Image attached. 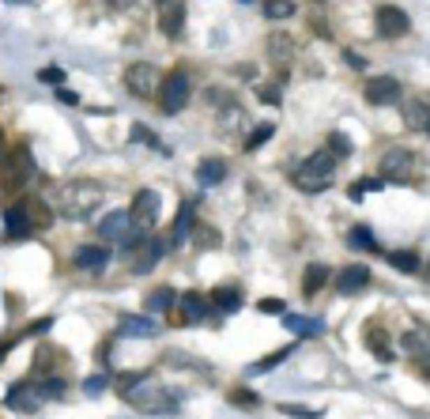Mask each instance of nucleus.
Masks as SVG:
<instances>
[{
  "mask_svg": "<svg viewBox=\"0 0 430 419\" xmlns=\"http://www.w3.org/2000/svg\"><path fill=\"white\" fill-rule=\"evenodd\" d=\"M102 197H106V189L98 182H87V178L68 182L57 189V212L64 219H87L102 208Z\"/></svg>",
  "mask_w": 430,
  "mask_h": 419,
  "instance_id": "f257e3e1",
  "label": "nucleus"
},
{
  "mask_svg": "<svg viewBox=\"0 0 430 419\" xmlns=\"http://www.w3.org/2000/svg\"><path fill=\"white\" fill-rule=\"evenodd\" d=\"M125 400L136 408V412H151V416H163V412H177L181 408V393L158 385L151 374H140V381L125 393Z\"/></svg>",
  "mask_w": 430,
  "mask_h": 419,
  "instance_id": "f03ea898",
  "label": "nucleus"
},
{
  "mask_svg": "<svg viewBox=\"0 0 430 419\" xmlns=\"http://www.w3.org/2000/svg\"><path fill=\"white\" fill-rule=\"evenodd\" d=\"M295 185L302 193H325L332 189V178H336V155L325 147V152H313L302 166H295Z\"/></svg>",
  "mask_w": 430,
  "mask_h": 419,
  "instance_id": "7ed1b4c3",
  "label": "nucleus"
},
{
  "mask_svg": "<svg viewBox=\"0 0 430 419\" xmlns=\"http://www.w3.org/2000/svg\"><path fill=\"white\" fill-rule=\"evenodd\" d=\"M34 155L31 147H12V152L4 155V163H0V189L4 193H23L27 185L34 178Z\"/></svg>",
  "mask_w": 430,
  "mask_h": 419,
  "instance_id": "20e7f679",
  "label": "nucleus"
},
{
  "mask_svg": "<svg viewBox=\"0 0 430 419\" xmlns=\"http://www.w3.org/2000/svg\"><path fill=\"white\" fill-rule=\"evenodd\" d=\"M155 98H158V110H163V114H181V110L189 106V98H193V80H189V72L174 68L170 76H163V80H158Z\"/></svg>",
  "mask_w": 430,
  "mask_h": 419,
  "instance_id": "39448f33",
  "label": "nucleus"
},
{
  "mask_svg": "<svg viewBox=\"0 0 430 419\" xmlns=\"http://www.w3.org/2000/svg\"><path fill=\"white\" fill-rule=\"evenodd\" d=\"M381 178L385 182H411L415 178V152H404V147H389L381 155Z\"/></svg>",
  "mask_w": 430,
  "mask_h": 419,
  "instance_id": "423d86ee",
  "label": "nucleus"
},
{
  "mask_svg": "<svg viewBox=\"0 0 430 419\" xmlns=\"http://www.w3.org/2000/svg\"><path fill=\"white\" fill-rule=\"evenodd\" d=\"M158 68L155 64H147V61H136V64H128L125 68V87L133 91L136 98H155V91H158Z\"/></svg>",
  "mask_w": 430,
  "mask_h": 419,
  "instance_id": "0eeeda50",
  "label": "nucleus"
},
{
  "mask_svg": "<svg viewBox=\"0 0 430 419\" xmlns=\"http://www.w3.org/2000/svg\"><path fill=\"white\" fill-rule=\"evenodd\" d=\"M166 246H170V242H163V238H144L133 253H128V268H133L136 276H147L158 265V257L166 253Z\"/></svg>",
  "mask_w": 430,
  "mask_h": 419,
  "instance_id": "6e6552de",
  "label": "nucleus"
},
{
  "mask_svg": "<svg viewBox=\"0 0 430 419\" xmlns=\"http://www.w3.org/2000/svg\"><path fill=\"white\" fill-rule=\"evenodd\" d=\"M373 27H378L381 38H404L411 23H408L404 8H396V4H381L378 12H373Z\"/></svg>",
  "mask_w": 430,
  "mask_h": 419,
  "instance_id": "1a4fd4ad",
  "label": "nucleus"
},
{
  "mask_svg": "<svg viewBox=\"0 0 430 419\" xmlns=\"http://www.w3.org/2000/svg\"><path fill=\"white\" fill-rule=\"evenodd\" d=\"M4 404L12 408V412H20V416H31V412H38V404H42L38 381H15V385L8 389Z\"/></svg>",
  "mask_w": 430,
  "mask_h": 419,
  "instance_id": "9d476101",
  "label": "nucleus"
},
{
  "mask_svg": "<svg viewBox=\"0 0 430 419\" xmlns=\"http://www.w3.org/2000/svg\"><path fill=\"white\" fill-rule=\"evenodd\" d=\"M362 95H366L370 106H392V102L404 98V87H400V80H392V76H373Z\"/></svg>",
  "mask_w": 430,
  "mask_h": 419,
  "instance_id": "9b49d317",
  "label": "nucleus"
},
{
  "mask_svg": "<svg viewBox=\"0 0 430 419\" xmlns=\"http://www.w3.org/2000/svg\"><path fill=\"white\" fill-rule=\"evenodd\" d=\"M370 268L366 265H343L340 272H336V291L340 295H362L370 287Z\"/></svg>",
  "mask_w": 430,
  "mask_h": 419,
  "instance_id": "f8f14e48",
  "label": "nucleus"
},
{
  "mask_svg": "<svg viewBox=\"0 0 430 419\" xmlns=\"http://www.w3.org/2000/svg\"><path fill=\"white\" fill-rule=\"evenodd\" d=\"M177 306H181V314H174L177 325H200L204 318H208V310H212V299H204L200 291H189V295L177 299Z\"/></svg>",
  "mask_w": 430,
  "mask_h": 419,
  "instance_id": "ddd939ff",
  "label": "nucleus"
},
{
  "mask_svg": "<svg viewBox=\"0 0 430 419\" xmlns=\"http://www.w3.org/2000/svg\"><path fill=\"white\" fill-rule=\"evenodd\" d=\"M128 216H133V223H140V227L151 230L155 219H158V193L155 189H140L136 200H133V208H128Z\"/></svg>",
  "mask_w": 430,
  "mask_h": 419,
  "instance_id": "4468645a",
  "label": "nucleus"
},
{
  "mask_svg": "<svg viewBox=\"0 0 430 419\" xmlns=\"http://www.w3.org/2000/svg\"><path fill=\"white\" fill-rule=\"evenodd\" d=\"M185 27V4L181 0H158V31L166 38H177Z\"/></svg>",
  "mask_w": 430,
  "mask_h": 419,
  "instance_id": "2eb2a0df",
  "label": "nucleus"
},
{
  "mask_svg": "<svg viewBox=\"0 0 430 419\" xmlns=\"http://www.w3.org/2000/svg\"><path fill=\"white\" fill-rule=\"evenodd\" d=\"M117 332H125V337H158V321L151 314H125V318H117Z\"/></svg>",
  "mask_w": 430,
  "mask_h": 419,
  "instance_id": "dca6fc26",
  "label": "nucleus"
},
{
  "mask_svg": "<svg viewBox=\"0 0 430 419\" xmlns=\"http://www.w3.org/2000/svg\"><path fill=\"white\" fill-rule=\"evenodd\" d=\"M404 125L415 133H430V102L427 98H404Z\"/></svg>",
  "mask_w": 430,
  "mask_h": 419,
  "instance_id": "f3484780",
  "label": "nucleus"
},
{
  "mask_svg": "<svg viewBox=\"0 0 430 419\" xmlns=\"http://www.w3.org/2000/svg\"><path fill=\"white\" fill-rule=\"evenodd\" d=\"M128 227H133V216H128V212H110V216L98 223V238L102 242H121Z\"/></svg>",
  "mask_w": 430,
  "mask_h": 419,
  "instance_id": "a211bd4d",
  "label": "nucleus"
},
{
  "mask_svg": "<svg viewBox=\"0 0 430 419\" xmlns=\"http://www.w3.org/2000/svg\"><path fill=\"white\" fill-rule=\"evenodd\" d=\"M31 219H27V212H23V204H12V208H8L4 212V235L8 238H27V235H31Z\"/></svg>",
  "mask_w": 430,
  "mask_h": 419,
  "instance_id": "6ab92c4d",
  "label": "nucleus"
},
{
  "mask_svg": "<svg viewBox=\"0 0 430 419\" xmlns=\"http://www.w3.org/2000/svg\"><path fill=\"white\" fill-rule=\"evenodd\" d=\"M76 265L87 268V272H102L110 265V249L106 246H80L76 249Z\"/></svg>",
  "mask_w": 430,
  "mask_h": 419,
  "instance_id": "aec40b11",
  "label": "nucleus"
},
{
  "mask_svg": "<svg viewBox=\"0 0 430 419\" xmlns=\"http://www.w3.org/2000/svg\"><path fill=\"white\" fill-rule=\"evenodd\" d=\"M329 279H332V268L317 260V265H310V268L302 272V295H306V299H313V295L321 291V287L329 284Z\"/></svg>",
  "mask_w": 430,
  "mask_h": 419,
  "instance_id": "412c9836",
  "label": "nucleus"
},
{
  "mask_svg": "<svg viewBox=\"0 0 430 419\" xmlns=\"http://www.w3.org/2000/svg\"><path fill=\"white\" fill-rule=\"evenodd\" d=\"M283 318V329H291L295 337H321L325 321L321 318H298V314H279Z\"/></svg>",
  "mask_w": 430,
  "mask_h": 419,
  "instance_id": "4be33fe9",
  "label": "nucleus"
},
{
  "mask_svg": "<svg viewBox=\"0 0 430 419\" xmlns=\"http://www.w3.org/2000/svg\"><path fill=\"white\" fill-rule=\"evenodd\" d=\"M268 57H272L276 64H287L295 57V38L287 31H272L268 34Z\"/></svg>",
  "mask_w": 430,
  "mask_h": 419,
  "instance_id": "5701e85b",
  "label": "nucleus"
},
{
  "mask_svg": "<svg viewBox=\"0 0 430 419\" xmlns=\"http://www.w3.org/2000/svg\"><path fill=\"white\" fill-rule=\"evenodd\" d=\"M20 204H23V212H27V219H31L34 230H42V227H50V223H53V208H50L45 200H38V197H23Z\"/></svg>",
  "mask_w": 430,
  "mask_h": 419,
  "instance_id": "b1692460",
  "label": "nucleus"
},
{
  "mask_svg": "<svg viewBox=\"0 0 430 419\" xmlns=\"http://www.w3.org/2000/svg\"><path fill=\"white\" fill-rule=\"evenodd\" d=\"M212 310H223V314L242 310V291L238 287H215L212 291Z\"/></svg>",
  "mask_w": 430,
  "mask_h": 419,
  "instance_id": "393cba45",
  "label": "nucleus"
},
{
  "mask_svg": "<svg viewBox=\"0 0 430 419\" xmlns=\"http://www.w3.org/2000/svg\"><path fill=\"white\" fill-rule=\"evenodd\" d=\"M174 302H177L174 287H155V291L144 299V310L147 314H163V310H174Z\"/></svg>",
  "mask_w": 430,
  "mask_h": 419,
  "instance_id": "a878e982",
  "label": "nucleus"
},
{
  "mask_svg": "<svg viewBox=\"0 0 430 419\" xmlns=\"http://www.w3.org/2000/svg\"><path fill=\"white\" fill-rule=\"evenodd\" d=\"M223 178H227V163L223 159H204L196 166V182L200 185H219Z\"/></svg>",
  "mask_w": 430,
  "mask_h": 419,
  "instance_id": "bb28decb",
  "label": "nucleus"
},
{
  "mask_svg": "<svg viewBox=\"0 0 430 419\" xmlns=\"http://www.w3.org/2000/svg\"><path fill=\"white\" fill-rule=\"evenodd\" d=\"M219 128H223V133H238V128H249V121H246V114H242L235 102H227L223 114H219Z\"/></svg>",
  "mask_w": 430,
  "mask_h": 419,
  "instance_id": "cd10ccee",
  "label": "nucleus"
},
{
  "mask_svg": "<svg viewBox=\"0 0 430 419\" xmlns=\"http://www.w3.org/2000/svg\"><path fill=\"white\" fill-rule=\"evenodd\" d=\"M348 242H351V249H359V253H381L378 242H373V235H370L366 227H351L348 230Z\"/></svg>",
  "mask_w": 430,
  "mask_h": 419,
  "instance_id": "c85d7f7f",
  "label": "nucleus"
},
{
  "mask_svg": "<svg viewBox=\"0 0 430 419\" xmlns=\"http://www.w3.org/2000/svg\"><path fill=\"white\" fill-rule=\"evenodd\" d=\"M272 133H276L272 121H260V125H253V128H249V136H246V152H257V147H265L268 140H272Z\"/></svg>",
  "mask_w": 430,
  "mask_h": 419,
  "instance_id": "c756f323",
  "label": "nucleus"
},
{
  "mask_svg": "<svg viewBox=\"0 0 430 419\" xmlns=\"http://www.w3.org/2000/svg\"><path fill=\"white\" fill-rule=\"evenodd\" d=\"M64 378H57V374H42L38 378V393H42V400H61L64 397Z\"/></svg>",
  "mask_w": 430,
  "mask_h": 419,
  "instance_id": "7c9ffc66",
  "label": "nucleus"
},
{
  "mask_svg": "<svg viewBox=\"0 0 430 419\" xmlns=\"http://www.w3.org/2000/svg\"><path fill=\"white\" fill-rule=\"evenodd\" d=\"M389 265L396 268V272H415V268H419V253H415V249H392Z\"/></svg>",
  "mask_w": 430,
  "mask_h": 419,
  "instance_id": "2f4dec72",
  "label": "nucleus"
},
{
  "mask_svg": "<svg viewBox=\"0 0 430 419\" xmlns=\"http://www.w3.org/2000/svg\"><path fill=\"white\" fill-rule=\"evenodd\" d=\"M189 227H193V208H189V204H181V212H177V223H174V235H170L174 246H181V242L189 238Z\"/></svg>",
  "mask_w": 430,
  "mask_h": 419,
  "instance_id": "473e14b6",
  "label": "nucleus"
},
{
  "mask_svg": "<svg viewBox=\"0 0 430 419\" xmlns=\"http://www.w3.org/2000/svg\"><path fill=\"white\" fill-rule=\"evenodd\" d=\"M287 355H291V344H287V348H279V351H272V355H265V359H257L249 370H253V374H268V370L279 367V362H283Z\"/></svg>",
  "mask_w": 430,
  "mask_h": 419,
  "instance_id": "72a5a7b5",
  "label": "nucleus"
},
{
  "mask_svg": "<svg viewBox=\"0 0 430 419\" xmlns=\"http://www.w3.org/2000/svg\"><path fill=\"white\" fill-rule=\"evenodd\" d=\"M265 15H268V20H291V15H295V0H265Z\"/></svg>",
  "mask_w": 430,
  "mask_h": 419,
  "instance_id": "f704fd0d",
  "label": "nucleus"
},
{
  "mask_svg": "<svg viewBox=\"0 0 430 419\" xmlns=\"http://www.w3.org/2000/svg\"><path fill=\"white\" fill-rule=\"evenodd\" d=\"M329 152L336 155V159H351V155H355V144H351L343 133H332V136H329Z\"/></svg>",
  "mask_w": 430,
  "mask_h": 419,
  "instance_id": "c9c22d12",
  "label": "nucleus"
},
{
  "mask_svg": "<svg viewBox=\"0 0 430 419\" xmlns=\"http://www.w3.org/2000/svg\"><path fill=\"white\" fill-rule=\"evenodd\" d=\"M381 185H385V178H359V182H355V189H351V197L355 200H362V193H378L381 189Z\"/></svg>",
  "mask_w": 430,
  "mask_h": 419,
  "instance_id": "e433bc0d",
  "label": "nucleus"
},
{
  "mask_svg": "<svg viewBox=\"0 0 430 419\" xmlns=\"http://www.w3.org/2000/svg\"><path fill=\"white\" fill-rule=\"evenodd\" d=\"M38 80L50 83V87H61V83H64V68H57V64H45V68L38 72Z\"/></svg>",
  "mask_w": 430,
  "mask_h": 419,
  "instance_id": "4c0bfd02",
  "label": "nucleus"
},
{
  "mask_svg": "<svg viewBox=\"0 0 430 419\" xmlns=\"http://www.w3.org/2000/svg\"><path fill=\"white\" fill-rule=\"evenodd\" d=\"M230 400H235L238 408H257V404H260V397L249 393V389H235V393H230Z\"/></svg>",
  "mask_w": 430,
  "mask_h": 419,
  "instance_id": "58836bf2",
  "label": "nucleus"
},
{
  "mask_svg": "<svg viewBox=\"0 0 430 419\" xmlns=\"http://www.w3.org/2000/svg\"><path fill=\"white\" fill-rule=\"evenodd\" d=\"M257 310H260V314H272V318H279V314L287 310V302H283V299H260V302H257Z\"/></svg>",
  "mask_w": 430,
  "mask_h": 419,
  "instance_id": "ea45409f",
  "label": "nucleus"
},
{
  "mask_svg": "<svg viewBox=\"0 0 430 419\" xmlns=\"http://www.w3.org/2000/svg\"><path fill=\"white\" fill-rule=\"evenodd\" d=\"M366 344H370V351H373L378 359H385V362L392 359V351L385 348V344H381V332H370V340H366Z\"/></svg>",
  "mask_w": 430,
  "mask_h": 419,
  "instance_id": "a19ab883",
  "label": "nucleus"
},
{
  "mask_svg": "<svg viewBox=\"0 0 430 419\" xmlns=\"http://www.w3.org/2000/svg\"><path fill=\"white\" fill-rule=\"evenodd\" d=\"M106 385H110V378H106V374H95V378H87V381H83V389H87L91 397H95V393H102V389H106Z\"/></svg>",
  "mask_w": 430,
  "mask_h": 419,
  "instance_id": "79ce46f5",
  "label": "nucleus"
},
{
  "mask_svg": "<svg viewBox=\"0 0 430 419\" xmlns=\"http://www.w3.org/2000/svg\"><path fill=\"white\" fill-rule=\"evenodd\" d=\"M133 140H140V144H155V147H158V140L147 133V125H133Z\"/></svg>",
  "mask_w": 430,
  "mask_h": 419,
  "instance_id": "37998d69",
  "label": "nucleus"
},
{
  "mask_svg": "<svg viewBox=\"0 0 430 419\" xmlns=\"http://www.w3.org/2000/svg\"><path fill=\"white\" fill-rule=\"evenodd\" d=\"M57 102H64V106H76L80 95H76V91H68V87L61 83V87H57Z\"/></svg>",
  "mask_w": 430,
  "mask_h": 419,
  "instance_id": "c03bdc74",
  "label": "nucleus"
},
{
  "mask_svg": "<svg viewBox=\"0 0 430 419\" xmlns=\"http://www.w3.org/2000/svg\"><path fill=\"white\" fill-rule=\"evenodd\" d=\"M260 98H265L268 106H279V102H283V98H279V87H265V91H260Z\"/></svg>",
  "mask_w": 430,
  "mask_h": 419,
  "instance_id": "a18cd8bd",
  "label": "nucleus"
},
{
  "mask_svg": "<svg viewBox=\"0 0 430 419\" xmlns=\"http://www.w3.org/2000/svg\"><path fill=\"white\" fill-rule=\"evenodd\" d=\"M279 412H287V416H310V408H302V404H279Z\"/></svg>",
  "mask_w": 430,
  "mask_h": 419,
  "instance_id": "49530a36",
  "label": "nucleus"
},
{
  "mask_svg": "<svg viewBox=\"0 0 430 419\" xmlns=\"http://www.w3.org/2000/svg\"><path fill=\"white\" fill-rule=\"evenodd\" d=\"M196 242H200V246H215V235H212V230H200V235H196Z\"/></svg>",
  "mask_w": 430,
  "mask_h": 419,
  "instance_id": "de8ad7c7",
  "label": "nucleus"
},
{
  "mask_svg": "<svg viewBox=\"0 0 430 419\" xmlns=\"http://www.w3.org/2000/svg\"><path fill=\"white\" fill-rule=\"evenodd\" d=\"M343 57H348V61L355 64V68H366V64H362V57H359V53H351V50H348V53H343Z\"/></svg>",
  "mask_w": 430,
  "mask_h": 419,
  "instance_id": "09e8293b",
  "label": "nucleus"
},
{
  "mask_svg": "<svg viewBox=\"0 0 430 419\" xmlns=\"http://www.w3.org/2000/svg\"><path fill=\"white\" fill-rule=\"evenodd\" d=\"M110 4H114V8H133L136 0H110Z\"/></svg>",
  "mask_w": 430,
  "mask_h": 419,
  "instance_id": "8fccbe9b",
  "label": "nucleus"
},
{
  "mask_svg": "<svg viewBox=\"0 0 430 419\" xmlns=\"http://www.w3.org/2000/svg\"><path fill=\"white\" fill-rule=\"evenodd\" d=\"M0 144H4V133H0Z\"/></svg>",
  "mask_w": 430,
  "mask_h": 419,
  "instance_id": "3c124183",
  "label": "nucleus"
}]
</instances>
